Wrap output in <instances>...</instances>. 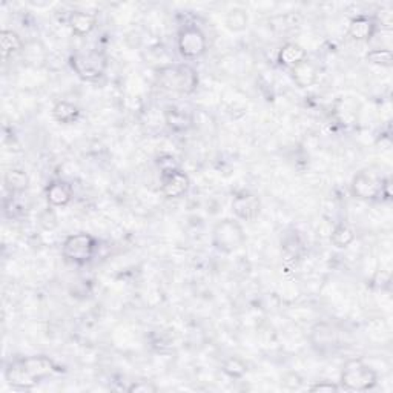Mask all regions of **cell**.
I'll return each mask as SVG.
<instances>
[{"instance_id":"6da1fadb","label":"cell","mask_w":393,"mask_h":393,"mask_svg":"<svg viewBox=\"0 0 393 393\" xmlns=\"http://www.w3.org/2000/svg\"><path fill=\"white\" fill-rule=\"evenodd\" d=\"M57 372V365L51 358L45 355L26 357L16 359L5 369V379L11 387L17 390H30L42 379L52 376Z\"/></svg>"},{"instance_id":"7a4b0ae2","label":"cell","mask_w":393,"mask_h":393,"mask_svg":"<svg viewBox=\"0 0 393 393\" xmlns=\"http://www.w3.org/2000/svg\"><path fill=\"white\" fill-rule=\"evenodd\" d=\"M157 82L166 91L188 96L197 89L198 72L188 63L166 65L157 71Z\"/></svg>"},{"instance_id":"3957f363","label":"cell","mask_w":393,"mask_h":393,"mask_svg":"<svg viewBox=\"0 0 393 393\" xmlns=\"http://www.w3.org/2000/svg\"><path fill=\"white\" fill-rule=\"evenodd\" d=\"M376 383V372L369 364H365L363 359L352 358L344 363L341 376H339L341 389L350 392H368L374 389Z\"/></svg>"},{"instance_id":"277c9868","label":"cell","mask_w":393,"mask_h":393,"mask_svg":"<svg viewBox=\"0 0 393 393\" xmlns=\"http://www.w3.org/2000/svg\"><path fill=\"white\" fill-rule=\"evenodd\" d=\"M70 66L85 82H97L108 68V56L100 50L74 52L70 57Z\"/></svg>"},{"instance_id":"5b68a950","label":"cell","mask_w":393,"mask_h":393,"mask_svg":"<svg viewBox=\"0 0 393 393\" xmlns=\"http://www.w3.org/2000/svg\"><path fill=\"white\" fill-rule=\"evenodd\" d=\"M246 243V234L240 222L232 218L220 220L212 229V246L223 254H232Z\"/></svg>"},{"instance_id":"8992f818","label":"cell","mask_w":393,"mask_h":393,"mask_svg":"<svg viewBox=\"0 0 393 393\" xmlns=\"http://www.w3.org/2000/svg\"><path fill=\"white\" fill-rule=\"evenodd\" d=\"M97 240L86 234V232H78L65 238L62 246V254L70 263L85 264L92 259L97 251Z\"/></svg>"},{"instance_id":"52a82bcc","label":"cell","mask_w":393,"mask_h":393,"mask_svg":"<svg viewBox=\"0 0 393 393\" xmlns=\"http://www.w3.org/2000/svg\"><path fill=\"white\" fill-rule=\"evenodd\" d=\"M384 178L379 177L374 171H359L358 174L352 178L350 183V194L357 200L363 202H370V200L381 198Z\"/></svg>"},{"instance_id":"ba28073f","label":"cell","mask_w":393,"mask_h":393,"mask_svg":"<svg viewBox=\"0 0 393 393\" xmlns=\"http://www.w3.org/2000/svg\"><path fill=\"white\" fill-rule=\"evenodd\" d=\"M177 48L180 56L186 60H195L202 57L208 50V40H206L203 31L197 26H184L178 32Z\"/></svg>"},{"instance_id":"9c48e42d","label":"cell","mask_w":393,"mask_h":393,"mask_svg":"<svg viewBox=\"0 0 393 393\" xmlns=\"http://www.w3.org/2000/svg\"><path fill=\"white\" fill-rule=\"evenodd\" d=\"M191 188V180L186 172H183L180 168L166 171L160 174V191L162 194L169 198L176 200L183 197L186 192Z\"/></svg>"},{"instance_id":"30bf717a","label":"cell","mask_w":393,"mask_h":393,"mask_svg":"<svg viewBox=\"0 0 393 393\" xmlns=\"http://www.w3.org/2000/svg\"><path fill=\"white\" fill-rule=\"evenodd\" d=\"M232 212L237 220L242 222H254L262 212V200L249 191L240 192L232 200Z\"/></svg>"},{"instance_id":"8fae6325","label":"cell","mask_w":393,"mask_h":393,"mask_svg":"<svg viewBox=\"0 0 393 393\" xmlns=\"http://www.w3.org/2000/svg\"><path fill=\"white\" fill-rule=\"evenodd\" d=\"M310 343L319 355H329L337 349L338 335L329 323H317L310 329Z\"/></svg>"},{"instance_id":"7c38bea8","label":"cell","mask_w":393,"mask_h":393,"mask_svg":"<svg viewBox=\"0 0 393 393\" xmlns=\"http://www.w3.org/2000/svg\"><path fill=\"white\" fill-rule=\"evenodd\" d=\"M74 192L72 186L65 180H54L46 188V200L52 208H65L71 203Z\"/></svg>"},{"instance_id":"4fadbf2b","label":"cell","mask_w":393,"mask_h":393,"mask_svg":"<svg viewBox=\"0 0 393 393\" xmlns=\"http://www.w3.org/2000/svg\"><path fill=\"white\" fill-rule=\"evenodd\" d=\"M164 122L172 132L183 134V132H188L194 126V117L183 108L169 106V108L164 109Z\"/></svg>"},{"instance_id":"5bb4252c","label":"cell","mask_w":393,"mask_h":393,"mask_svg":"<svg viewBox=\"0 0 393 393\" xmlns=\"http://www.w3.org/2000/svg\"><path fill=\"white\" fill-rule=\"evenodd\" d=\"M376 26V20L374 17L358 16L350 20L348 34L358 42H368L375 36Z\"/></svg>"},{"instance_id":"9a60e30c","label":"cell","mask_w":393,"mask_h":393,"mask_svg":"<svg viewBox=\"0 0 393 393\" xmlns=\"http://www.w3.org/2000/svg\"><path fill=\"white\" fill-rule=\"evenodd\" d=\"M277 60L279 65L284 66V68L292 70L295 68L297 65L304 62V60H308V52H306L301 45H298L295 42H288L279 48Z\"/></svg>"},{"instance_id":"2e32d148","label":"cell","mask_w":393,"mask_h":393,"mask_svg":"<svg viewBox=\"0 0 393 393\" xmlns=\"http://www.w3.org/2000/svg\"><path fill=\"white\" fill-rule=\"evenodd\" d=\"M68 25L76 36L83 37L94 31L97 25V17L86 11H72L68 19Z\"/></svg>"},{"instance_id":"e0dca14e","label":"cell","mask_w":393,"mask_h":393,"mask_svg":"<svg viewBox=\"0 0 393 393\" xmlns=\"http://www.w3.org/2000/svg\"><path fill=\"white\" fill-rule=\"evenodd\" d=\"M290 74L298 88H310L318 80V71L309 60H304V62L297 65L295 68H292Z\"/></svg>"},{"instance_id":"ac0fdd59","label":"cell","mask_w":393,"mask_h":393,"mask_svg":"<svg viewBox=\"0 0 393 393\" xmlns=\"http://www.w3.org/2000/svg\"><path fill=\"white\" fill-rule=\"evenodd\" d=\"M23 50V42L16 31L2 30L0 32V52H2L3 60L19 54Z\"/></svg>"},{"instance_id":"d6986e66","label":"cell","mask_w":393,"mask_h":393,"mask_svg":"<svg viewBox=\"0 0 393 393\" xmlns=\"http://www.w3.org/2000/svg\"><path fill=\"white\" fill-rule=\"evenodd\" d=\"M3 184L5 189L11 192V194H20V192H25L28 189L30 177L23 169L12 168L8 172H5Z\"/></svg>"},{"instance_id":"ffe728a7","label":"cell","mask_w":393,"mask_h":393,"mask_svg":"<svg viewBox=\"0 0 393 393\" xmlns=\"http://www.w3.org/2000/svg\"><path fill=\"white\" fill-rule=\"evenodd\" d=\"M52 117H54L57 123L71 125L78 120L80 109L77 105L68 102V100H62V102H57L54 108H52Z\"/></svg>"},{"instance_id":"44dd1931","label":"cell","mask_w":393,"mask_h":393,"mask_svg":"<svg viewBox=\"0 0 393 393\" xmlns=\"http://www.w3.org/2000/svg\"><path fill=\"white\" fill-rule=\"evenodd\" d=\"M224 23H226V28L232 32L244 31L249 26L248 11H246L244 8H240V6H235V8L228 11V14H226V19H224Z\"/></svg>"},{"instance_id":"7402d4cb","label":"cell","mask_w":393,"mask_h":393,"mask_svg":"<svg viewBox=\"0 0 393 393\" xmlns=\"http://www.w3.org/2000/svg\"><path fill=\"white\" fill-rule=\"evenodd\" d=\"M330 242L338 249H346L355 242V232L348 224H338L330 234Z\"/></svg>"},{"instance_id":"603a6c76","label":"cell","mask_w":393,"mask_h":393,"mask_svg":"<svg viewBox=\"0 0 393 393\" xmlns=\"http://www.w3.org/2000/svg\"><path fill=\"white\" fill-rule=\"evenodd\" d=\"M222 370L229 378L240 379V378H243L246 375V372H248V365H246V363L243 361L242 358L229 357V358H226L224 361H223Z\"/></svg>"},{"instance_id":"cb8c5ba5","label":"cell","mask_w":393,"mask_h":393,"mask_svg":"<svg viewBox=\"0 0 393 393\" xmlns=\"http://www.w3.org/2000/svg\"><path fill=\"white\" fill-rule=\"evenodd\" d=\"M368 62L376 66H383V68H390L393 65V52L387 48H375L368 52Z\"/></svg>"},{"instance_id":"d4e9b609","label":"cell","mask_w":393,"mask_h":393,"mask_svg":"<svg viewBox=\"0 0 393 393\" xmlns=\"http://www.w3.org/2000/svg\"><path fill=\"white\" fill-rule=\"evenodd\" d=\"M37 222L40 224V228L43 231H54L59 224V218L56 215V212L52 209H43L37 217Z\"/></svg>"},{"instance_id":"484cf974","label":"cell","mask_w":393,"mask_h":393,"mask_svg":"<svg viewBox=\"0 0 393 393\" xmlns=\"http://www.w3.org/2000/svg\"><path fill=\"white\" fill-rule=\"evenodd\" d=\"M282 384L289 390H298L303 384V378L298 374H295V372H289V374H286L282 378Z\"/></svg>"},{"instance_id":"4316f807","label":"cell","mask_w":393,"mask_h":393,"mask_svg":"<svg viewBox=\"0 0 393 393\" xmlns=\"http://www.w3.org/2000/svg\"><path fill=\"white\" fill-rule=\"evenodd\" d=\"M157 390V385L151 381H137L128 387V392L131 393H156Z\"/></svg>"},{"instance_id":"83f0119b","label":"cell","mask_w":393,"mask_h":393,"mask_svg":"<svg viewBox=\"0 0 393 393\" xmlns=\"http://www.w3.org/2000/svg\"><path fill=\"white\" fill-rule=\"evenodd\" d=\"M310 392H319V393H332V392H339L341 390V385L330 383V381H318L315 384H312L309 387Z\"/></svg>"},{"instance_id":"f1b7e54d","label":"cell","mask_w":393,"mask_h":393,"mask_svg":"<svg viewBox=\"0 0 393 393\" xmlns=\"http://www.w3.org/2000/svg\"><path fill=\"white\" fill-rule=\"evenodd\" d=\"M157 164H158V168H160V172H166V171H172V169H177V168H178L176 158L172 157V156H162V157H158Z\"/></svg>"}]
</instances>
